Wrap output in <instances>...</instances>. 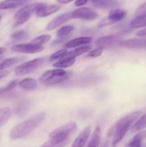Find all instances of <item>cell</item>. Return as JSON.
<instances>
[{
	"mask_svg": "<svg viewBox=\"0 0 146 147\" xmlns=\"http://www.w3.org/2000/svg\"><path fill=\"white\" fill-rule=\"evenodd\" d=\"M45 116V113L41 112L17 124L10 131V139L12 140H16L28 136L36 128L41 124L42 122L44 121Z\"/></svg>",
	"mask_w": 146,
	"mask_h": 147,
	"instance_id": "1",
	"label": "cell"
},
{
	"mask_svg": "<svg viewBox=\"0 0 146 147\" xmlns=\"http://www.w3.org/2000/svg\"><path fill=\"white\" fill-rule=\"evenodd\" d=\"M140 114L141 111H134L126 115L117 122L115 126V134L112 143L113 147L117 146V145L123 140L130 127L133 126V123L138 119Z\"/></svg>",
	"mask_w": 146,
	"mask_h": 147,
	"instance_id": "2",
	"label": "cell"
},
{
	"mask_svg": "<svg viewBox=\"0 0 146 147\" xmlns=\"http://www.w3.org/2000/svg\"><path fill=\"white\" fill-rule=\"evenodd\" d=\"M69 73L63 69H52L43 73L40 77V81L44 86H52L65 81L69 78Z\"/></svg>",
	"mask_w": 146,
	"mask_h": 147,
	"instance_id": "3",
	"label": "cell"
},
{
	"mask_svg": "<svg viewBox=\"0 0 146 147\" xmlns=\"http://www.w3.org/2000/svg\"><path fill=\"white\" fill-rule=\"evenodd\" d=\"M77 124L74 122H70L53 130L50 134L49 137L60 141L70 140V136L77 131Z\"/></svg>",
	"mask_w": 146,
	"mask_h": 147,
	"instance_id": "4",
	"label": "cell"
},
{
	"mask_svg": "<svg viewBox=\"0 0 146 147\" xmlns=\"http://www.w3.org/2000/svg\"><path fill=\"white\" fill-rule=\"evenodd\" d=\"M41 4L42 3L30 4L25 6V7H23L22 8L18 10L14 14V19L16 20L14 27L19 26L26 22L34 13L37 12V9L41 6Z\"/></svg>",
	"mask_w": 146,
	"mask_h": 147,
	"instance_id": "5",
	"label": "cell"
},
{
	"mask_svg": "<svg viewBox=\"0 0 146 147\" xmlns=\"http://www.w3.org/2000/svg\"><path fill=\"white\" fill-rule=\"evenodd\" d=\"M45 60L46 58L44 57H40L22 63L15 68V74L20 77L34 73L44 64Z\"/></svg>",
	"mask_w": 146,
	"mask_h": 147,
	"instance_id": "6",
	"label": "cell"
},
{
	"mask_svg": "<svg viewBox=\"0 0 146 147\" xmlns=\"http://www.w3.org/2000/svg\"><path fill=\"white\" fill-rule=\"evenodd\" d=\"M126 16V11L120 9H113V10L109 12L108 17L107 18L104 19L102 21H101L100 24V27L109 25V24H113L115 22L120 21L123 19L125 18Z\"/></svg>",
	"mask_w": 146,
	"mask_h": 147,
	"instance_id": "7",
	"label": "cell"
},
{
	"mask_svg": "<svg viewBox=\"0 0 146 147\" xmlns=\"http://www.w3.org/2000/svg\"><path fill=\"white\" fill-rule=\"evenodd\" d=\"M98 17V14L94 10L89 7H82L72 11V18L81 19L84 20H93Z\"/></svg>",
	"mask_w": 146,
	"mask_h": 147,
	"instance_id": "8",
	"label": "cell"
},
{
	"mask_svg": "<svg viewBox=\"0 0 146 147\" xmlns=\"http://www.w3.org/2000/svg\"><path fill=\"white\" fill-rule=\"evenodd\" d=\"M121 37L117 34H111V35L103 36V37H100L95 41V45L97 47H102V48H106V47H112L115 45L118 44L120 42Z\"/></svg>",
	"mask_w": 146,
	"mask_h": 147,
	"instance_id": "9",
	"label": "cell"
},
{
	"mask_svg": "<svg viewBox=\"0 0 146 147\" xmlns=\"http://www.w3.org/2000/svg\"><path fill=\"white\" fill-rule=\"evenodd\" d=\"M11 50L14 52H17V53L33 54V53H37L43 51L44 47L31 44V43H28V44H20L14 45L11 47Z\"/></svg>",
	"mask_w": 146,
	"mask_h": 147,
	"instance_id": "10",
	"label": "cell"
},
{
	"mask_svg": "<svg viewBox=\"0 0 146 147\" xmlns=\"http://www.w3.org/2000/svg\"><path fill=\"white\" fill-rule=\"evenodd\" d=\"M119 46L125 49L139 50L146 48V39H130L123 40L119 43Z\"/></svg>",
	"mask_w": 146,
	"mask_h": 147,
	"instance_id": "11",
	"label": "cell"
},
{
	"mask_svg": "<svg viewBox=\"0 0 146 147\" xmlns=\"http://www.w3.org/2000/svg\"><path fill=\"white\" fill-rule=\"evenodd\" d=\"M72 18V11H69V12L60 14V15L57 16V17L53 19L51 22H50V23L47 26V30H54V29L58 27L59 26L65 23L66 22L69 21Z\"/></svg>",
	"mask_w": 146,
	"mask_h": 147,
	"instance_id": "12",
	"label": "cell"
},
{
	"mask_svg": "<svg viewBox=\"0 0 146 147\" xmlns=\"http://www.w3.org/2000/svg\"><path fill=\"white\" fill-rule=\"evenodd\" d=\"M60 8H61V7L57 5V4L48 5V4H42L41 6L37 9L36 14L38 17H45L57 12Z\"/></svg>",
	"mask_w": 146,
	"mask_h": 147,
	"instance_id": "13",
	"label": "cell"
},
{
	"mask_svg": "<svg viewBox=\"0 0 146 147\" xmlns=\"http://www.w3.org/2000/svg\"><path fill=\"white\" fill-rule=\"evenodd\" d=\"M90 132H91V127L90 126H87L76 138L71 147H84L90 137Z\"/></svg>",
	"mask_w": 146,
	"mask_h": 147,
	"instance_id": "14",
	"label": "cell"
},
{
	"mask_svg": "<svg viewBox=\"0 0 146 147\" xmlns=\"http://www.w3.org/2000/svg\"><path fill=\"white\" fill-rule=\"evenodd\" d=\"M92 42V38L89 37H80L74 38L73 40H70L68 42L66 43L64 45V47L65 48H73V47H76L77 46L80 45H87Z\"/></svg>",
	"mask_w": 146,
	"mask_h": 147,
	"instance_id": "15",
	"label": "cell"
},
{
	"mask_svg": "<svg viewBox=\"0 0 146 147\" xmlns=\"http://www.w3.org/2000/svg\"><path fill=\"white\" fill-rule=\"evenodd\" d=\"M91 48L92 47L90 45L82 46V47L76 48L74 50L67 53L65 55V56L64 57H62V59H75V57H78V56L84 54V53L90 51Z\"/></svg>",
	"mask_w": 146,
	"mask_h": 147,
	"instance_id": "16",
	"label": "cell"
},
{
	"mask_svg": "<svg viewBox=\"0 0 146 147\" xmlns=\"http://www.w3.org/2000/svg\"><path fill=\"white\" fill-rule=\"evenodd\" d=\"M146 139V131H142L137 133L129 143L126 145L125 147H140L142 144V142Z\"/></svg>",
	"mask_w": 146,
	"mask_h": 147,
	"instance_id": "17",
	"label": "cell"
},
{
	"mask_svg": "<svg viewBox=\"0 0 146 147\" xmlns=\"http://www.w3.org/2000/svg\"><path fill=\"white\" fill-rule=\"evenodd\" d=\"M19 86L27 91H33L37 88V83L34 79L29 78L19 82Z\"/></svg>",
	"mask_w": 146,
	"mask_h": 147,
	"instance_id": "18",
	"label": "cell"
},
{
	"mask_svg": "<svg viewBox=\"0 0 146 147\" xmlns=\"http://www.w3.org/2000/svg\"><path fill=\"white\" fill-rule=\"evenodd\" d=\"M25 1L22 0H5L0 3V9H9L23 5Z\"/></svg>",
	"mask_w": 146,
	"mask_h": 147,
	"instance_id": "19",
	"label": "cell"
},
{
	"mask_svg": "<svg viewBox=\"0 0 146 147\" xmlns=\"http://www.w3.org/2000/svg\"><path fill=\"white\" fill-rule=\"evenodd\" d=\"M101 139V131L100 128L97 126L92 134L91 139L87 147H99Z\"/></svg>",
	"mask_w": 146,
	"mask_h": 147,
	"instance_id": "20",
	"label": "cell"
},
{
	"mask_svg": "<svg viewBox=\"0 0 146 147\" xmlns=\"http://www.w3.org/2000/svg\"><path fill=\"white\" fill-rule=\"evenodd\" d=\"M24 60V58L20 57H11V58L6 59V60H4V61L0 63V71H3L5 69L11 67L14 65L17 64L18 63H20V62L23 61Z\"/></svg>",
	"mask_w": 146,
	"mask_h": 147,
	"instance_id": "21",
	"label": "cell"
},
{
	"mask_svg": "<svg viewBox=\"0 0 146 147\" xmlns=\"http://www.w3.org/2000/svg\"><path fill=\"white\" fill-rule=\"evenodd\" d=\"M130 27L132 28H141L146 27V14L137 16L132 20L130 22Z\"/></svg>",
	"mask_w": 146,
	"mask_h": 147,
	"instance_id": "22",
	"label": "cell"
},
{
	"mask_svg": "<svg viewBox=\"0 0 146 147\" xmlns=\"http://www.w3.org/2000/svg\"><path fill=\"white\" fill-rule=\"evenodd\" d=\"M69 141H60L54 139H50L40 147H64L68 144Z\"/></svg>",
	"mask_w": 146,
	"mask_h": 147,
	"instance_id": "23",
	"label": "cell"
},
{
	"mask_svg": "<svg viewBox=\"0 0 146 147\" xmlns=\"http://www.w3.org/2000/svg\"><path fill=\"white\" fill-rule=\"evenodd\" d=\"M119 4V2L117 0H105V1H101V2L97 3L95 4V7L99 9H113L117 7Z\"/></svg>",
	"mask_w": 146,
	"mask_h": 147,
	"instance_id": "24",
	"label": "cell"
},
{
	"mask_svg": "<svg viewBox=\"0 0 146 147\" xmlns=\"http://www.w3.org/2000/svg\"><path fill=\"white\" fill-rule=\"evenodd\" d=\"M146 128V113L143 114L138 120L136 121V123L132 126L131 131L133 132L138 131Z\"/></svg>",
	"mask_w": 146,
	"mask_h": 147,
	"instance_id": "25",
	"label": "cell"
},
{
	"mask_svg": "<svg viewBox=\"0 0 146 147\" xmlns=\"http://www.w3.org/2000/svg\"><path fill=\"white\" fill-rule=\"evenodd\" d=\"M30 106V102L28 100H24L19 103L15 108V113L18 116H23L28 111Z\"/></svg>",
	"mask_w": 146,
	"mask_h": 147,
	"instance_id": "26",
	"label": "cell"
},
{
	"mask_svg": "<svg viewBox=\"0 0 146 147\" xmlns=\"http://www.w3.org/2000/svg\"><path fill=\"white\" fill-rule=\"evenodd\" d=\"M11 116V111L9 108H0V128L4 126Z\"/></svg>",
	"mask_w": 146,
	"mask_h": 147,
	"instance_id": "27",
	"label": "cell"
},
{
	"mask_svg": "<svg viewBox=\"0 0 146 147\" xmlns=\"http://www.w3.org/2000/svg\"><path fill=\"white\" fill-rule=\"evenodd\" d=\"M75 63V59H61L60 61L53 64V67L57 68H64L72 66Z\"/></svg>",
	"mask_w": 146,
	"mask_h": 147,
	"instance_id": "28",
	"label": "cell"
},
{
	"mask_svg": "<svg viewBox=\"0 0 146 147\" xmlns=\"http://www.w3.org/2000/svg\"><path fill=\"white\" fill-rule=\"evenodd\" d=\"M50 39H51V36L49 35V34H44V35L39 36V37L34 38V40H31L30 43L34 45H37L42 46V45L45 44L47 42L50 41Z\"/></svg>",
	"mask_w": 146,
	"mask_h": 147,
	"instance_id": "29",
	"label": "cell"
},
{
	"mask_svg": "<svg viewBox=\"0 0 146 147\" xmlns=\"http://www.w3.org/2000/svg\"><path fill=\"white\" fill-rule=\"evenodd\" d=\"M74 30V27L72 25H67V26H64L62 28H60V30L57 31V36L58 37H64L67 35H68L70 33H71Z\"/></svg>",
	"mask_w": 146,
	"mask_h": 147,
	"instance_id": "30",
	"label": "cell"
},
{
	"mask_svg": "<svg viewBox=\"0 0 146 147\" xmlns=\"http://www.w3.org/2000/svg\"><path fill=\"white\" fill-rule=\"evenodd\" d=\"M67 53V49H62V50H58V51L55 52L53 54H52L50 57V61H54V60H57V59L62 58L65 56V55Z\"/></svg>",
	"mask_w": 146,
	"mask_h": 147,
	"instance_id": "31",
	"label": "cell"
},
{
	"mask_svg": "<svg viewBox=\"0 0 146 147\" xmlns=\"http://www.w3.org/2000/svg\"><path fill=\"white\" fill-rule=\"evenodd\" d=\"M17 85V80H13V81H11V83H9L6 87L1 88H0V96L5 94V93H8V92L11 91V90H13L14 88H16Z\"/></svg>",
	"mask_w": 146,
	"mask_h": 147,
	"instance_id": "32",
	"label": "cell"
},
{
	"mask_svg": "<svg viewBox=\"0 0 146 147\" xmlns=\"http://www.w3.org/2000/svg\"><path fill=\"white\" fill-rule=\"evenodd\" d=\"M26 36H27V32L25 30H19L12 34L11 37L14 40H21L25 38Z\"/></svg>",
	"mask_w": 146,
	"mask_h": 147,
	"instance_id": "33",
	"label": "cell"
},
{
	"mask_svg": "<svg viewBox=\"0 0 146 147\" xmlns=\"http://www.w3.org/2000/svg\"><path fill=\"white\" fill-rule=\"evenodd\" d=\"M103 50H104V48H102V47H97V48H95L94 50H92V51L89 52L88 54L86 55V57H99V56H100V55L102 53Z\"/></svg>",
	"mask_w": 146,
	"mask_h": 147,
	"instance_id": "34",
	"label": "cell"
},
{
	"mask_svg": "<svg viewBox=\"0 0 146 147\" xmlns=\"http://www.w3.org/2000/svg\"><path fill=\"white\" fill-rule=\"evenodd\" d=\"M135 14L137 16L143 15V14H146V2L140 5L138 8L136 9Z\"/></svg>",
	"mask_w": 146,
	"mask_h": 147,
	"instance_id": "35",
	"label": "cell"
},
{
	"mask_svg": "<svg viewBox=\"0 0 146 147\" xmlns=\"http://www.w3.org/2000/svg\"><path fill=\"white\" fill-rule=\"evenodd\" d=\"M88 1L89 0H76L75 2H74V5L76 7H82V6L87 4Z\"/></svg>",
	"mask_w": 146,
	"mask_h": 147,
	"instance_id": "36",
	"label": "cell"
},
{
	"mask_svg": "<svg viewBox=\"0 0 146 147\" xmlns=\"http://www.w3.org/2000/svg\"><path fill=\"white\" fill-rule=\"evenodd\" d=\"M10 71L9 70H3V71H0V79L6 78L9 75Z\"/></svg>",
	"mask_w": 146,
	"mask_h": 147,
	"instance_id": "37",
	"label": "cell"
},
{
	"mask_svg": "<svg viewBox=\"0 0 146 147\" xmlns=\"http://www.w3.org/2000/svg\"><path fill=\"white\" fill-rule=\"evenodd\" d=\"M137 35L140 36V37H143V36H146V28L143 29V30H140V31L137 32Z\"/></svg>",
	"mask_w": 146,
	"mask_h": 147,
	"instance_id": "38",
	"label": "cell"
},
{
	"mask_svg": "<svg viewBox=\"0 0 146 147\" xmlns=\"http://www.w3.org/2000/svg\"><path fill=\"white\" fill-rule=\"evenodd\" d=\"M74 0H57V1L60 4H67L70 3L71 1H73Z\"/></svg>",
	"mask_w": 146,
	"mask_h": 147,
	"instance_id": "39",
	"label": "cell"
},
{
	"mask_svg": "<svg viewBox=\"0 0 146 147\" xmlns=\"http://www.w3.org/2000/svg\"><path fill=\"white\" fill-rule=\"evenodd\" d=\"M6 50H6L5 47H0V55L2 54H4V53L6 52Z\"/></svg>",
	"mask_w": 146,
	"mask_h": 147,
	"instance_id": "40",
	"label": "cell"
},
{
	"mask_svg": "<svg viewBox=\"0 0 146 147\" xmlns=\"http://www.w3.org/2000/svg\"><path fill=\"white\" fill-rule=\"evenodd\" d=\"M105 1V0H92V1L94 3H99V2H101V1Z\"/></svg>",
	"mask_w": 146,
	"mask_h": 147,
	"instance_id": "41",
	"label": "cell"
},
{
	"mask_svg": "<svg viewBox=\"0 0 146 147\" xmlns=\"http://www.w3.org/2000/svg\"><path fill=\"white\" fill-rule=\"evenodd\" d=\"M107 146H108V142H104L102 147H107Z\"/></svg>",
	"mask_w": 146,
	"mask_h": 147,
	"instance_id": "42",
	"label": "cell"
},
{
	"mask_svg": "<svg viewBox=\"0 0 146 147\" xmlns=\"http://www.w3.org/2000/svg\"><path fill=\"white\" fill-rule=\"evenodd\" d=\"M140 147H146V144H142Z\"/></svg>",
	"mask_w": 146,
	"mask_h": 147,
	"instance_id": "43",
	"label": "cell"
},
{
	"mask_svg": "<svg viewBox=\"0 0 146 147\" xmlns=\"http://www.w3.org/2000/svg\"><path fill=\"white\" fill-rule=\"evenodd\" d=\"M1 17L0 16V22H1Z\"/></svg>",
	"mask_w": 146,
	"mask_h": 147,
	"instance_id": "44",
	"label": "cell"
},
{
	"mask_svg": "<svg viewBox=\"0 0 146 147\" xmlns=\"http://www.w3.org/2000/svg\"><path fill=\"white\" fill-rule=\"evenodd\" d=\"M22 1H27V0H22Z\"/></svg>",
	"mask_w": 146,
	"mask_h": 147,
	"instance_id": "45",
	"label": "cell"
}]
</instances>
